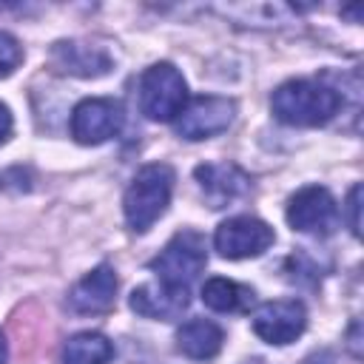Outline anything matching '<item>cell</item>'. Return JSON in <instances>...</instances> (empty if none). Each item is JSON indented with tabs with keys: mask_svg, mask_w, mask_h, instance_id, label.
<instances>
[{
	"mask_svg": "<svg viewBox=\"0 0 364 364\" xmlns=\"http://www.w3.org/2000/svg\"><path fill=\"white\" fill-rule=\"evenodd\" d=\"M344 105L341 94L318 80H287L270 94V111L279 122L293 128H316L330 122Z\"/></svg>",
	"mask_w": 364,
	"mask_h": 364,
	"instance_id": "obj_1",
	"label": "cell"
},
{
	"mask_svg": "<svg viewBox=\"0 0 364 364\" xmlns=\"http://www.w3.org/2000/svg\"><path fill=\"white\" fill-rule=\"evenodd\" d=\"M236 119V102L219 94H202L185 102V108L179 111V117L173 119L176 134L182 139L199 142V139H210L216 134H225Z\"/></svg>",
	"mask_w": 364,
	"mask_h": 364,
	"instance_id": "obj_5",
	"label": "cell"
},
{
	"mask_svg": "<svg viewBox=\"0 0 364 364\" xmlns=\"http://www.w3.org/2000/svg\"><path fill=\"white\" fill-rule=\"evenodd\" d=\"M222 341H225V333L210 318H191L176 330V350L196 361L213 358L222 350Z\"/></svg>",
	"mask_w": 364,
	"mask_h": 364,
	"instance_id": "obj_14",
	"label": "cell"
},
{
	"mask_svg": "<svg viewBox=\"0 0 364 364\" xmlns=\"http://www.w3.org/2000/svg\"><path fill=\"white\" fill-rule=\"evenodd\" d=\"M344 210H347V225L353 230V236L361 233V219H358V210H361V185L355 182L347 193V202H344Z\"/></svg>",
	"mask_w": 364,
	"mask_h": 364,
	"instance_id": "obj_18",
	"label": "cell"
},
{
	"mask_svg": "<svg viewBox=\"0 0 364 364\" xmlns=\"http://www.w3.org/2000/svg\"><path fill=\"white\" fill-rule=\"evenodd\" d=\"M6 338H3V333H0V364H6Z\"/></svg>",
	"mask_w": 364,
	"mask_h": 364,
	"instance_id": "obj_22",
	"label": "cell"
},
{
	"mask_svg": "<svg viewBox=\"0 0 364 364\" xmlns=\"http://www.w3.org/2000/svg\"><path fill=\"white\" fill-rule=\"evenodd\" d=\"M202 196L210 208H225L250 193V176L233 162H205L193 171Z\"/></svg>",
	"mask_w": 364,
	"mask_h": 364,
	"instance_id": "obj_10",
	"label": "cell"
},
{
	"mask_svg": "<svg viewBox=\"0 0 364 364\" xmlns=\"http://www.w3.org/2000/svg\"><path fill=\"white\" fill-rule=\"evenodd\" d=\"M114 358V344L102 333H74L63 347V364H108Z\"/></svg>",
	"mask_w": 364,
	"mask_h": 364,
	"instance_id": "obj_16",
	"label": "cell"
},
{
	"mask_svg": "<svg viewBox=\"0 0 364 364\" xmlns=\"http://www.w3.org/2000/svg\"><path fill=\"white\" fill-rule=\"evenodd\" d=\"M51 63L63 74H74V77H102L114 68V60L102 46H91L80 40L57 43L51 48Z\"/></svg>",
	"mask_w": 364,
	"mask_h": 364,
	"instance_id": "obj_12",
	"label": "cell"
},
{
	"mask_svg": "<svg viewBox=\"0 0 364 364\" xmlns=\"http://www.w3.org/2000/svg\"><path fill=\"white\" fill-rule=\"evenodd\" d=\"M301 364H336V355H333L330 350H316V353H310Z\"/></svg>",
	"mask_w": 364,
	"mask_h": 364,
	"instance_id": "obj_20",
	"label": "cell"
},
{
	"mask_svg": "<svg viewBox=\"0 0 364 364\" xmlns=\"http://www.w3.org/2000/svg\"><path fill=\"white\" fill-rule=\"evenodd\" d=\"M188 304H191L188 290L162 282H145L131 290V310L145 318H176L188 310Z\"/></svg>",
	"mask_w": 364,
	"mask_h": 364,
	"instance_id": "obj_13",
	"label": "cell"
},
{
	"mask_svg": "<svg viewBox=\"0 0 364 364\" xmlns=\"http://www.w3.org/2000/svg\"><path fill=\"white\" fill-rule=\"evenodd\" d=\"M205 264H208L205 239L196 230H179L151 259V270L156 273V282L171 284V287H182V290H188L199 279Z\"/></svg>",
	"mask_w": 364,
	"mask_h": 364,
	"instance_id": "obj_4",
	"label": "cell"
},
{
	"mask_svg": "<svg viewBox=\"0 0 364 364\" xmlns=\"http://www.w3.org/2000/svg\"><path fill=\"white\" fill-rule=\"evenodd\" d=\"M188 102V85L176 65L154 63L139 77V111L151 122H171Z\"/></svg>",
	"mask_w": 364,
	"mask_h": 364,
	"instance_id": "obj_3",
	"label": "cell"
},
{
	"mask_svg": "<svg viewBox=\"0 0 364 364\" xmlns=\"http://www.w3.org/2000/svg\"><path fill=\"white\" fill-rule=\"evenodd\" d=\"M202 301H205V307H210L216 313H233L253 301V290L233 279L213 276L202 284Z\"/></svg>",
	"mask_w": 364,
	"mask_h": 364,
	"instance_id": "obj_15",
	"label": "cell"
},
{
	"mask_svg": "<svg viewBox=\"0 0 364 364\" xmlns=\"http://www.w3.org/2000/svg\"><path fill=\"white\" fill-rule=\"evenodd\" d=\"M287 222L299 233L327 236L338 222V205L324 185H304L287 199Z\"/></svg>",
	"mask_w": 364,
	"mask_h": 364,
	"instance_id": "obj_6",
	"label": "cell"
},
{
	"mask_svg": "<svg viewBox=\"0 0 364 364\" xmlns=\"http://www.w3.org/2000/svg\"><path fill=\"white\" fill-rule=\"evenodd\" d=\"M11 128H14V117H11L9 105H6V102H0V145L11 136Z\"/></svg>",
	"mask_w": 364,
	"mask_h": 364,
	"instance_id": "obj_19",
	"label": "cell"
},
{
	"mask_svg": "<svg viewBox=\"0 0 364 364\" xmlns=\"http://www.w3.org/2000/svg\"><path fill=\"white\" fill-rule=\"evenodd\" d=\"M71 136L80 145H102L122 128V105L111 97H85L71 111Z\"/></svg>",
	"mask_w": 364,
	"mask_h": 364,
	"instance_id": "obj_8",
	"label": "cell"
},
{
	"mask_svg": "<svg viewBox=\"0 0 364 364\" xmlns=\"http://www.w3.org/2000/svg\"><path fill=\"white\" fill-rule=\"evenodd\" d=\"M253 333L267 344H290L296 341L307 327V310L299 299H276L262 304L250 318Z\"/></svg>",
	"mask_w": 364,
	"mask_h": 364,
	"instance_id": "obj_9",
	"label": "cell"
},
{
	"mask_svg": "<svg viewBox=\"0 0 364 364\" xmlns=\"http://www.w3.org/2000/svg\"><path fill=\"white\" fill-rule=\"evenodd\" d=\"M273 242H276L273 228L259 216H230L213 233V247L225 259L262 256Z\"/></svg>",
	"mask_w": 364,
	"mask_h": 364,
	"instance_id": "obj_7",
	"label": "cell"
},
{
	"mask_svg": "<svg viewBox=\"0 0 364 364\" xmlns=\"http://www.w3.org/2000/svg\"><path fill=\"white\" fill-rule=\"evenodd\" d=\"M242 364H267V361H262V358H250V361H242Z\"/></svg>",
	"mask_w": 364,
	"mask_h": 364,
	"instance_id": "obj_23",
	"label": "cell"
},
{
	"mask_svg": "<svg viewBox=\"0 0 364 364\" xmlns=\"http://www.w3.org/2000/svg\"><path fill=\"white\" fill-rule=\"evenodd\" d=\"M23 63V46L14 34L0 31V80L14 74V68Z\"/></svg>",
	"mask_w": 364,
	"mask_h": 364,
	"instance_id": "obj_17",
	"label": "cell"
},
{
	"mask_svg": "<svg viewBox=\"0 0 364 364\" xmlns=\"http://www.w3.org/2000/svg\"><path fill=\"white\" fill-rule=\"evenodd\" d=\"M173 182H176V173L165 162L142 165L134 173L131 185L125 188V196H122V213L134 233L151 230L165 216V210L171 205Z\"/></svg>",
	"mask_w": 364,
	"mask_h": 364,
	"instance_id": "obj_2",
	"label": "cell"
},
{
	"mask_svg": "<svg viewBox=\"0 0 364 364\" xmlns=\"http://www.w3.org/2000/svg\"><path fill=\"white\" fill-rule=\"evenodd\" d=\"M350 350H353V355H361V350H358V321H353V333H350Z\"/></svg>",
	"mask_w": 364,
	"mask_h": 364,
	"instance_id": "obj_21",
	"label": "cell"
},
{
	"mask_svg": "<svg viewBox=\"0 0 364 364\" xmlns=\"http://www.w3.org/2000/svg\"><path fill=\"white\" fill-rule=\"evenodd\" d=\"M117 301V273L111 264H97L68 290V307L80 316L108 313Z\"/></svg>",
	"mask_w": 364,
	"mask_h": 364,
	"instance_id": "obj_11",
	"label": "cell"
}]
</instances>
